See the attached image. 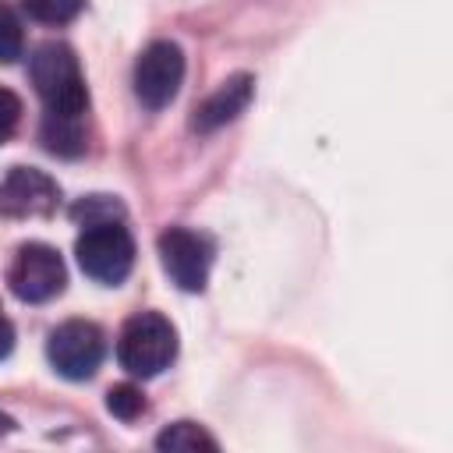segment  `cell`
I'll return each mask as SVG.
<instances>
[{"mask_svg":"<svg viewBox=\"0 0 453 453\" xmlns=\"http://www.w3.org/2000/svg\"><path fill=\"white\" fill-rule=\"evenodd\" d=\"M28 74H32V85L46 110L85 113L88 88H85L81 64L67 42H42L28 60Z\"/></svg>","mask_w":453,"mask_h":453,"instance_id":"cell-1","label":"cell"},{"mask_svg":"<svg viewBox=\"0 0 453 453\" xmlns=\"http://www.w3.org/2000/svg\"><path fill=\"white\" fill-rule=\"evenodd\" d=\"M177 357V329L159 311H138L117 336V361L134 379H152Z\"/></svg>","mask_w":453,"mask_h":453,"instance_id":"cell-2","label":"cell"},{"mask_svg":"<svg viewBox=\"0 0 453 453\" xmlns=\"http://www.w3.org/2000/svg\"><path fill=\"white\" fill-rule=\"evenodd\" d=\"M74 255H78V265L85 276H92L96 283L117 287L127 280V273L134 265V241L120 219L96 223V226H81V234L74 241Z\"/></svg>","mask_w":453,"mask_h":453,"instance_id":"cell-3","label":"cell"},{"mask_svg":"<svg viewBox=\"0 0 453 453\" xmlns=\"http://www.w3.org/2000/svg\"><path fill=\"white\" fill-rule=\"evenodd\" d=\"M67 283V269L57 248L42 244V241H28L14 251L11 265H7V287L18 301L25 304H42L53 301Z\"/></svg>","mask_w":453,"mask_h":453,"instance_id":"cell-4","label":"cell"},{"mask_svg":"<svg viewBox=\"0 0 453 453\" xmlns=\"http://www.w3.org/2000/svg\"><path fill=\"white\" fill-rule=\"evenodd\" d=\"M106 343H103V329L96 322L85 319H67L60 322L50 340H46V357L53 365L57 375L71 379V382H85L96 375V368L103 365Z\"/></svg>","mask_w":453,"mask_h":453,"instance_id":"cell-5","label":"cell"},{"mask_svg":"<svg viewBox=\"0 0 453 453\" xmlns=\"http://www.w3.org/2000/svg\"><path fill=\"white\" fill-rule=\"evenodd\" d=\"M184 81V53L170 39H156L134 60V96L145 110H163L173 103Z\"/></svg>","mask_w":453,"mask_h":453,"instance_id":"cell-6","label":"cell"},{"mask_svg":"<svg viewBox=\"0 0 453 453\" xmlns=\"http://www.w3.org/2000/svg\"><path fill=\"white\" fill-rule=\"evenodd\" d=\"M159 262L180 290L198 294L209 283L212 244H209V237H202L188 226H170V230L159 234Z\"/></svg>","mask_w":453,"mask_h":453,"instance_id":"cell-7","label":"cell"},{"mask_svg":"<svg viewBox=\"0 0 453 453\" xmlns=\"http://www.w3.org/2000/svg\"><path fill=\"white\" fill-rule=\"evenodd\" d=\"M57 202H60L57 180L35 166H14L0 180V216H11V219L53 216Z\"/></svg>","mask_w":453,"mask_h":453,"instance_id":"cell-8","label":"cell"},{"mask_svg":"<svg viewBox=\"0 0 453 453\" xmlns=\"http://www.w3.org/2000/svg\"><path fill=\"white\" fill-rule=\"evenodd\" d=\"M251 99H255V78H251V74H230L205 103H198V110H195V117H191V127L202 131V134L219 131L223 124L237 120V117L248 110Z\"/></svg>","mask_w":453,"mask_h":453,"instance_id":"cell-9","label":"cell"},{"mask_svg":"<svg viewBox=\"0 0 453 453\" xmlns=\"http://www.w3.org/2000/svg\"><path fill=\"white\" fill-rule=\"evenodd\" d=\"M39 138L42 145L53 152V156H81L85 149V127H81V113H57V110H46L42 117V127H39Z\"/></svg>","mask_w":453,"mask_h":453,"instance_id":"cell-10","label":"cell"},{"mask_svg":"<svg viewBox=\"0 0 453 453\" xmlns=\"http://www.w3.org/2000/svg\"><path fill=\"white\" fill-rule=\"evenodd\" d=\"M156 446L163 449V453H198V449H216V439L202 428V425H195V421H173V425H166L159 435H156Z\"/></svg>","mask_w":453,"mask_h":453,"instance_id":"cell-11","label":"cell"},{"mask_svg":"<svg viewBox=\"0 0 453 453\" xmlns=\"http://www.w3.org/2000/svg\"><path fill=\"white\" fill-rule=\"evenodd\" d=\"M71 216H74V223H81V226H96V223H113V219H120V216H124V205H120L113 195H88V198H81V202L71 209Z\"/></svg>","mask_w":453,"mask_h":453,"instance_id":"cell-12","label":"cell"},{"mask_svg":"<svg viewBox=\"0 0 453 453\" xmlns=\"http://www.w3.org/2000/svg\"><path fill=\"white\" fill-rule=\"evenodd\" d=\"M21 7L28 11V18L42 25H67L81 14L85 0H21Z\"/></svg>","mask_w":453,"mask_h":453,"instance_id":"cell-13","label":"cell"},{"mask_svg":"<svg viewBox=\"0 0 453 453\" xmlns=\"http://www.w3.org/2000/svg\"><path fill=\"white\" fill-rule=\"evenodd\" d=\"M106 411L120 421H134L142 411H145V393L134 386V382H120L106 393Z\"/></svg>","mask_w":453,"mask_h":453,"instance_id":"cell-14","label":"cell"},{"mask_svg":"<svg viewBox=\"0 0 453 453\" xmlns=\"http://www.w3.org/2000/svg\"><path fill=\"white\" fill-rule=\"evenodd\" d=\"M25 50V32L21 21L11 7H0V64H14Z\"/></svg>","mask_w":453,"mask_h":453,"instance_id":"cell-15","label":"cell"},{"mask_svg":"<svg viewBox=\"0 0 453 453\" xmlns=\"http://www.w3.org/2000/svg\"><path fill=\"white\" fill-rule=\"evenodd\" d=\"M18 120H21V99L11 88H0V145L14 134Z\"/></svg>","mask_w":453,"mask_h":453,"instance_id":"cell-16","label":"cell"},{"mask_svg":"<svg viewBox=\"0 0 453 453\" xmlns=\"http://www.w3.org/2000/svg\"><path fill=\"white\" fill-rule=\"evenodd\" d=\"M11 350H14V326H11V319H7L4 308H0V361H4Z\"/></svg>","mask_w":453,"mask_h":453,"instance_id":"cell-17","label":"cell"},{"mask_svg":"<svg viewBox=\"0 0 453 453\" xmlns=\"http://www.w3.org/2000/svg\"><path fill=\"white\" fill-rule=\"evenodd\" d=\"M14 428H18V425H14V418L0 411V435H7V432H14Z\"/></svg>","mask_w":453,"mask_h":453,"instance_id":"cell-18","label":"cell"}]
</instances>
